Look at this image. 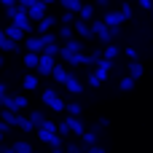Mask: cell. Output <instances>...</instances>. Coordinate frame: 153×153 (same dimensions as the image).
I'll return each mask as SVG.
<instances>
[{
	"mask_svg": "<svg viewBox=\"0 0 153 153\" xmlns=\"http://www.w3.org/2000/svg\"><path fill=\"white\" fill-rule=\"evenodd\" d=\"M0 102H3V108L11 110V113H22V110L30 105V100H27V97H19V94H16V97H13V94H5Z\"/></svg>",
	"mask_w": 153,
	"mask_h": 153,
	"instance_id": "1",
	"label": "cell"
},
{
	"mask_svg": "<svg viewBox=\"0 0 153 153\" xmlns=\"http://www.w3.org/2000/svg\"><path fill=\"white\" fill-rule=\"evenodd\" d=\"M91 32H94V38H100L105 46H110L113 43V35H110V27L102 22V19H94L91 22Z\"/></svg>",
	"mask_w": 153,
	"mask_h": 153,
	"instance_id": "2",
	"label": "cell"
},
{
	"mask_svg": "<svg viewBox=\"0 0 153 153\" xmlns=\"http://www.w3.org/2000/svg\"><path fill=\"white\" fill-rule=\"evenodd\" d=\"M40 97H43V102H46L51 110H56V113H59V110H65V105H67V102H65V100H62V97H59L54 89H46Z\"/></svg>",
	"mask_w": 153,
	"mask_h": 153,
	"instance_id": "3",
	"label": "cell"
},
{
	"mask_svg": "<svg viewBox=\"0 0 153 153\" xmlns=\"http://www.w3.org/2000/svg\"><path fill=\"white\" fill-rule=\"evenodd\" d=\"M73 32H75V38H81V40H91V38H94L91 24H89V22H81V19L73 22Z\"/></svg>",
	"mask_w": 153,
	"mask_h": 153,
	"instance_id": "4",
	"label": "cell"
},
{
	"mask_svg": "<svg viewBox=\"0 0 153 153\" xmlns=\"http://www.w3.org/2000/svg\"><path fill=\"white\" fill-rule=\"evenodd\" d=\"M56 24H59V19H56V16H48V13H46V16H43V19L35 24V35H46V32H51Z\"/></svg>",
	"mask_w": 153,
	"mask_h": 153,
	"instance_id": "5",
	"label": "cell"
},
{
	"mask_svg": "<svg viewBox=\"0 0 153 153\" xmlns=\"http://www.w3.org/2000/svg\"><path fill=\"white\" fill-rule=\"evenodd\" d=\"M24 48H27L30 54H43L46 43H43L40 35H27V38H24Z\"/></svg>",
	"mask_w": 153,
	"mask_h": 153,
	"instance_id": "6",
	"label": "cell"
},
{
	"mask_svg": "<svg viewBox=\"0 0 153 153\" xmlns=\"http://www.w3.org/2000/svg\"><path fill=\"white\" fill-rule=\"evenodd\" d=\"M102 22H105V24H108L110 30H116V27H121V24H124L126 19H124V13H121V11H113V8H110V11H105Z\"/></svg>",
	"mask_w": 153,
	"mask_h": 153,
	"instance_id": "7",
	"label": "cell"
},
{
	"mask_svg": "<svg viewBox=\"0 0 153 153\" xmlns=\"http://www.w3.org/2000/svg\"><path fill=\"white\" fill-rule=\"evenodd\" d=\"M110 67H113V62H110V59H97V62H94V75H97L100 81H108Z\"/></svg>",
	"mask_w": 153,
	"mask_h": 153,
	"instance_id": "8",
	"label": "cell"
},
{
	"mask_svg": "<svg viewBox=\"0 0 153 153\" xmlns=\"http://www.w3.org/2000/svg\"><path fill=\"white\" fill-rule=\"evenodd\" d=\"M38 137H40V143H46V145H51V148H59V145H62V137H59L56 132H46V129H38Z\"/></svg>",
	"mask_w": 153,
	"mask_h": 153,
	"instance_id": "9",
	"label": "cell"
},
{
	"mask_svg": "<svg viewBox=\"0 0 153 153\" xmlns=\"http://www.w3.org/2000/svg\"><path fill=\"white\" fill-rule=\"evenodd\" d=\"M27 16H30V22H35V24H38V22L46 16V3H40V0H38L32 8H27Z\"/></svg>",
	"mask_w": 153,
	"mask_h": 153,
	"instance_id": "10",
	"label": "cell"
},
{
	"mask_svg": "<svg viewBox=\"0 0 153 153\" xmlns=\"http://www.w3.org/2000/svg\"><path fill=\"white\" fill-rule=\"evenodd\" d=\"M54 65H56V59H51V56H43L40 54V62H38V75H51V70H54Z\"/></svg>",
	"mask_w": 153,
	"mask_h": 153,
	"instance_id": "11",
	"label": "cell"
},
{
	"mask_svg": "<svg viewBox=\"0 0 153 153\" xmlns=\"http://www.w3.org/2000/svg\"><path fill=\"white\" fill-rule=\"evenodd\" d=\"M65 124L70 126V134H78V137H81V134L86 132L83 121H81V118H75V116H67V118H65Z\"/></svg>",
	"mask_w": 153,
	"mask_h": 153,
	"instance_id": "12",
	"label": "cell"
},
{
	"mask_svg": "<svg viewBox=\"0 0 153 153\" xmlns=\"http://www.w3.org/2000/svg\"><path fill=\"white\" fill-rule=\"evenodd\" d=\"M3 32H5V35H8L11 40H13V43H22V40L27 38V32H24V30H19L16 24H8V27H5Z\"/></svg>",
	"mask_w": 153,
	"mask_h": 153,
	"instance_id": "13",
	"label": "cell"
},
{
	"mask_svg": "<svg viewBox=\"0 0 153 153\" xmlns=\"http://www.w3.org/2000/svg\"><path fill=\"white\" fill-rule=\"evenodd\" d=\"M51 78H54L56 83H62V86H65V81L70 78V73H67V67H65V65H59V62H56V65H54V70H51Z\"/></svg>",
	"mask_w": 153,
	"mask_h": 153,
	"instance_id": "14",
	"label": "cell"
},
{
	"mask_svg": "<svg viewBox=\"0 0 153 153\" xmlns=\"http://www.w3.org/2000/svg\"><path fill=\"white\" fill-rule=\"evenodd\" d=\"M65 89H67L70 94H81V91H83V81H81V78H75V75L70 73V78L65 81Z\"/></svg>",
	"mask_w": 153,
	"mask_h": 153,
	"instance_id": "15",
	"label": "cell"
},
{
	"mask_svg": "<svg viewBox=\"0 0 153 153\" xmlns=\"http://www.w3.org/2000/svg\"><path fill=\"white\" fill-rule=\"evenodd\" d=\"M38 81H40L38 73H27V75L22 78V86H24L27 91H35V89H38Z\"/></svg>",
	"mask_w": 153,
	"mask_h": 153,
	"instance_id": "16",
	"label": "cell"
},
{
	"mask_svg": "<svg viewBox=\"0 0 153 153\" xmlns=\"http://www.w3.org/2000/svg\"><path fill=\"white\" fill-rule=\"evenodd\" d=\"M16 48H19V43H13V40L0 30V54H5V51H16Z\"/></svg>",
	"mask_w": 153,
	"mask_h": 153,
	"instance_id": "17",
	"label": "cell"
},
{
	"mask_svg": "<svg viewBox=\"0 0 153 153\" xmlns=\"http://www.w3.org/2000/svg\"><path fill=\"white\" fill-rule=\"evenodd\" d=\"M67 51H73V54H83V40L81 38H70V40H65L62 43Z\"/></svg>",
	"mask_w": 153,
	"mask_h": 153,
	"instance_id": "18",
	"label": "cell"
},
{
	"mask_svg": "<svg viewBox=\"0 0 153 153\" xmlns=\"http://www.w3.org/2000/svg\"><path fill=\"white\" fill-rule=\"evenodd\" d=\"M38 62H40V54H30V51L24 54V67H27L30 73H35V70H38Z\"/></svg>",
	"mask_w": 153,
	"mask_h": 153,
	"instance_id": "19",
	"label": "cell"
},
{
	"mask_svg": "<svg viewBox=\"0 0 153 153\" xmlns=\"http://www.w3.org/2000/svg\"><path fill=\"white\" fill-rule=\"evenodd\" d=\"M65 11H70V13H78L81 11V5H83V0H56Z\"/></svg>",
	"mask_w": 153,
	"mask_h": 153,
	"instance_id": "20",
	"label": "cell"
},
{
	"mask_svg": "<svg viewBox=\"0 0 153 153\" xmlns=\"http://www.w3.org/2000/svg\"><path fill=\"white\" fill-rule=\"evenodd\" d=\"M78 19H81V22H91V19H94V5L83 3V5H81V11H78Z\"/></svg>",
	"mask_w": 153,
	"mask_h": 153,
	"instance_id": "21",
	"label": "cell"
},
{
	"mask_svg": "<svg viewBox=\"0 0 153 153\" xmlns=\"http://www.w3.org/2000/svg\"><path fill=\"white\" fill-rule=\"evenodd\" d=\"M56 38H62V43H65V40H70V38H75V32H73V24H59V30H56Z\"/></svg>",
	"mask_w": 153,
	"mask_h": 153,
	"instance_id": "22",
	"label": "cell"
},
{
	"mask_svg": "<svg viewBox=\"0 0 153 153\" xmlns=\"http://www.w3.org/2000/svg\"><path fill=\"white\" fill-rule=\"evenodd\" d=\"M65 110H67V116H75V118H81V113H83V105H81V102H67V105H65Z\"/></svg>",
	"mask_w": 153,
	"mask_h": 153,
	"instance_id": "23",
	"label": "cell"
},
{
	"mask_svg": "<svg viewBox=\"0 0 153 153\" xmlns=\"http://www.w3.org/2000/svg\"><path fill=\"white\" fill-rule=\"evenodd\" d=\"M11 151H13V153H32V145H30L27 140H19V143L11 145Z\"/></svg>",
	"mask_w": 153,
	"mask_h": 153,
	"instance_id": "24",
	"label": "cell"
},
{
	"mask_svg": "<svg viewBox=\"0 0 153 153\" xmlns=\"http://www.w3.org/2000/svg\"><path fill=\"white\" fill-rule=\"evenodd\" d=\"M83 143H86V148H91V145H97V129H86L83 134Z\"/></svg>",
	"mask_w": 153,
	"mask_h": 153,
	"instance_id": "25",
	"label": "cell"
},
{
	"mask_svg": "<svg viewBox=\"0 0 153 153\" xmlns=\"http://www.w3.org/2000/svg\"><path fill=\"white\" fill-rule=\"evenodd\" d=\"M43 56H51V59H59V43H48L43 48Z\"/></svg>",
	"mask_w": 153,
	"mask_h": 153,
	"instance_id": "26",
	"label": "cell"
},
{
	"mask_svg": "<svg viewBox=\"0 0 153 153\" xmlns=\"http://www.w3.org/2000/svg\"><path fill=\"white\" fill-rule=\"evenodd\" d=\"M129 78H143V65L140 62H129Z\"/></svg>",
	"mask_w": 153,
	"mask_h": 153,
	"instance_id": "27",
	"label": "cell"
},
{
	"mask_svg": "<svg viewBox=\"0 0 153 153\" xmlns=\"http://www.w3.org/2000/svg\"><path fill=\"white\" fill-rule=\"evenodd\" d=\"M132 89H134V78L124 75V78L118 81V91H132Z\"/></svg>",
	"mask_w": 153,
	"mask_h": 153,
	"instance_id": "28",
	"label": "cell"
},
{
	"mask_svg": "<svg viewBox=\"0 0 153 153\" xmlns=\"http://www.w3.org/2000/svg\"><path fill=\"white\" fill-rule=\"evenodd\" d=\"M27 118H30V124H32V126H35V129H38V126H40V124H43V121H46V116H43V113H40V110H32V113H30V116H27Z\"/></svg>",
	"mask_w": 153,
	"mask_h": 153,
	"instance_id": "29",
	"label": "cell"
},
{
	"mask_svg": "<svg viewBox=\"0 0 153 153\" xmlns=\"http://www.w3.org/2000/svg\"><path fill=\"white\" fill-rule=\"evenodd\" d=\"M102 56H105V59H110V62H113V59H116V56H118V46H113V43H110V46H105V51H102Z\"/></svg>",
	"mask_w": 153,
	"mask_h": 153,
	"instance_id": "30",
	"label": "cell"
},
{
	"mask_svg": "<svg viewBox=\"0 0 153 153\" xmlns=\"http://www.w3.org/2000/svg\"><path fill=\"white\" fill-rule=\"evenodd\" d=\"M75 19H78V13H70V11H65V13L59 16V24H73Z\"/></svg>",
	"mask_w": 153,
	"mask_h": 153,
	"instance_id": "31",
	"label": "cell"
},
{
	"mask_svg": "<svg viewBox=\"0 0 153 153\" xmlns=\"http://www.w3.org/2000/svg\"><path fill=\"white\" fill-rule=\"evenodd\" d=\"M86 83H89L91 89H100V86H102V81H100V78H97L94 73H89V75H86Z\"/></svg>",
	"mask_w": 153,
	"mask_h": 153,
	"instance_id": "32",
	"label": "cell"
},
{
	"mask_svg": "<svg viewBox=\"0 0 153 153\" xmlns=\"http://www.w3.org/2000/svg\"><path fill=\"white\" fill-rule=\"evenodd\" d=\"M38 129H46V132H56V121H51V118H46Z\"/></svg>",
	"mask_w": 153,
	"mask_h": 153,
	"instance_id": "33",
	"label": "cell"
},
{
	"mask_svg": "<svg viewBox=\"0 0 153 153\" xmlns=\"http://www.w3.org/2000/svg\"><path fill=\"white\" fill-rule=\"evenodd\" d=\"M56 134H59V137H67V134H70V126H67L65 121H62V124H56Z\"/></svg>",
	"mask_w": 153,
	"mask_h": 153,
	"instance_id": "34",
	"label": "cell"
},
{
	"mask_svg": "<svg viewBox=\"0 0 153 153\" xmlns=\"http://www.w3.org/2000/svg\"><path fill=\"white\" fill-rule=\"evenodd\" d=\"M118 11H121V13H124V19H126V22H129V19H132V5H129V3H124V5H121V8H118Z\"/></svg>",
	"mask_w": 153,
	"mask_h": 153,
	"instance_id": "35",
	"label": "cell"
},
{
	"mask_svg": "<svg viewBox=\"0 0 153 153\" xmlns=\"http://www.w3.org/2000/svg\"><path fill=\"white\" fill-rule=\"evenodd\" d=\"M65 153H83V148L75 145V143H70V145H65Z\"/></svg>",
	"mask_w": 153,
	"mask_h": 153,
	"instance_id": "36",
	"label": "cell"
},
{
	"mask_svg": "<svg viewBox=\"0 0 153 153\" xmlns=\"http://www.w3.org/2000/svg\"><path fill=\"white\" fill-rule=\"evenodd\" d=\"M43 38V43L48 46V43H56V32H46V35H40Z\"/></svg>",
	"mask_w": 153,
	"mask_h": 153,
	"instance_id": "37",
	"label": "cell"
},
{
	"mask_svg": "<svg viewBox=\"0 0 153 153\" xmlns=\"http://www.w3.org/2000/svg\"><path fill=\"white\" fill-rule=\"evenodd\" d=\"M86 153H108V151H105V148H102V145L97 143V145H91V148H86Z\"/></svg>",
	"mask_w": 153,
	"mask_h": 153,
	"instance_id": "38",
	"label": "cell"
},
{
	"mask_svg": "<svg viewBox=\"0 0 153 153\" xmlns=\"http://www.w3.org/2000/svg\"><path fill=\"white\" fill-rule=\"evenodd\" d=\"M38 0H16V5H22V8H32Z\"/></svg>",
	"mask_w": 153,
	"mask_h": 153,
	"instance_id": "39",
	"label": "cell"
},
{
	"mask_svg": "<svg viewBox=\"0 0 153 153\" xmlns=\"http://www.w3.org/2000/svg\"><path fill=\"white\" fill-rule=\"evenodd\" d=\"M126 56H129V59H132V62H137V51H134V48H132V46H129V48H126Z\"/></svg>",
	"mask_w": 153,
	"mask_h": 153,
	"instance_id": "40",
	"label": "cell"
},
{
	"mask_svg": "<svg viewBox=\"0 0 153 153\" xmlns=\"http://www.w3.org/2000/svg\"><path fill=\"white\" fill-rule=\"evenodd\" d=\"M140 5H143L145 11H153V0H140Z\"/></svg>",
	"mask_w": 153,
	"mask_h": 153,
	"instance_id": "41",
	"label": "cell"
},
{
	"mask_svg": "<svg viewBox=\"0 0 153 153\" xmlns=\"http://www.w3.org/2000/svg\"><path fill=\"white\" fill-rule=\"evenodd\" d=\"M8 132H11V126H8L5 121H0V134H8Z\"/></svg>",
	"mask_w": 153,
	"mask_h": 153,
	"instance_id": "42",
	"label": "cell"
},
{
	"mask_svg": "<svg viewBox=\"0 0 153 153\" xmlns=\"http://www.w3.org/2000/svg\"><path fill=\"white\" fill-rule=\"evenodd\" d=\"M5 94H8V89H5V83H0V100H3Z\"/></svg>",
	"mask_w": 153,
	"mask_h": 153,
	"instance_id": "43",
	"label": "cell"
},
{
	"mask_svg": "<svg viewBox=\"0 0 153 153\" xmlns=\"http://www.w3.org/2000/svg\"><path fill=\"white\" fill-rule=\"evenodd\" d=\"M13 3H16V0H0V5H3V8H8V5H13Z\"/></svg>",
	"mask_w": 153,
	"mask_h": 153,
	"instance_id": "44",
	"label": "cell"
},
{
	"mask_svg": "<svg viewBox=\"0 0 153 153\" xmlns=\"http://www.w3.org/2000/svg\"><path fill=\"white\" fill-rule=\"evenodd\" d=\"M97 5H102V8H105V5H108V0H97Z\"/></svg>",
	"mask_w": 153,
	"mask_h": 153,
	"instance_id": "45",
	"label": "cell"
},
{
	"mask_svg": "<svg viewBox=\"0 0 153 153\" xmlns=\"http://www.w3.org/2000/svg\"><path fill=\"white\" fill-rule=\"evenodd\" d=\"M51 153H65V151L62 148H51Z\"/></svg>",
	"mask_w": 153,
	"mask_h": 153,
	"instance_id": "46",
	"label": "cell"
},
{
	"mask_svg": "<svg viewBox=\"0 0 153 153\" xmlns=\"http://www.w3.org/2000/svg\"><path fill=\"white\" fill-rule=\"evenodd\" d=\"M40 3H46V5H51V3H56V0H40Z\"/></svg>",
	"mask_w": 153,
	"mask_h": 153,
	"instance_id": "47",
	"label": "cell"
},
{
	"mask_svg": "<svg viewBox=\"0 0 153 153\" xmlns=\"http://www.w3.org/2000/svg\"><path fill=\"white\" fill-rule=\"evenodd\" d=\"M3 62H5V59H3V54H0V67H3Z\"/></svg>",
	"mask_w": 153,
	"mask_h": 153,
	"instance_id": "48",
	"label": "cell"
},
{
	"mask_svg": "<svg viewBox=\"0 0 153 153\" xmlns=\"http://www.w3.org/2000/svg\"><path fill=\"white\" fill-rule=\"evenodd\" d=\"M3 153H13V151H11V148H5V151H3Z\"/></svg>",
	"mask_w": 153,
	"mask_h": 153,
	"instance_id": "49",
	"label": "cell"
},
{
	"mask_svg": "<svg viewBox=\"0 0 153 153\" xmlns=\"http://www.w3.org/2000/svg\"><path fill=\"white\" fill-rule=\"evenodd\" d=\"M3 151H5V145H0V153H3Z\"/></svg>",
	"mask_w": 153,
	"mask_h": 153,
	"instance_id": "50",
	"label": "cell"
},
{
	"mask_svg": "<svg viewBox=\"0 0 153 153\" xmlns=\"http://www.w3.org/2000/svg\"><path fill=\"white\" fill-rule=\"evenodd\" d=\"M0 145H3V134H0Z\"/></svg>",
	"mask_w": 153,
	"mask_h": 153,
	"instance_id": "51",
	"label": "cell"
},
{
	"mask_svg": "<svg viewBox=\"0 0 153 153\" xmlns=\"http://www.w3.org/2000/svg\"><path fill=\"white\" fill-rule=\"evenodd\" d=\"M0 13H3V5H0Z\"/></svg>",
	"mask_w": 153,
	"mask_h": 153,
	"instance_id": "52",
	"label": "cell"
},
{
	"mask_svg": "<svg viewBox=\"0 0 153 153\" xmlns=\"http://www.w3.org/2000/svg\"><path fill=\"white\" fill-rule=\"evenodd\" d=\"M0 110H3V102H0Z\"/></svg>",
	"mask_w": 153,
	"mask_h": 153,
	"instance_id": "53",
	"label": "cell"
},
{
	"mask_svg": "<svg viewBox=\"0 0 153 153\" xmlns=\"http://www.w3.org/2000/svg\"><path fill=\"white\" fill-rule=\"evenodd\" d=\"M151 19H153V11H151Z\"/></svg>",
	"mask_w": 153,
	"mask_h": 153,
	"instance_id": "54",
	"label": "cell"
},
{
	"mask_svg": "<svg viewBox=\"0 0 153 153\" xmlns=\"http://www.w3.org/2000/svg\"><path fill=\"white\" fill-rule=\"evenodd\" d=\"M32 153H38V151H32Z\"/></svg>",
	"mask_w": 153,
	"mask_h": 153,
	"instance_id": "55",
	"label": "cell"
},
{
	"mask_svg": "<svg viewBox=\"0 0 153 153\" xmlns=\"http://www.w3.org/2000/svg\"><path fill=\"white\" fill-rule=\"evenodd\" d=\"M151 48H153V46H151Z\"/></svg>",
	"mask_w": 153,
	"mask_h": 153,
	"instance_id": "56",
	"label": "cell"
}]
</instances>
